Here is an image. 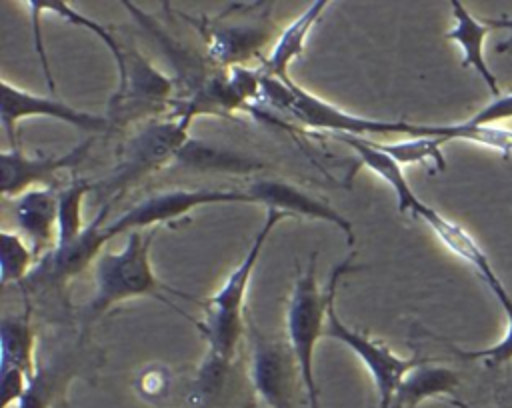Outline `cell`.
I'll list each match as a JSON object with an SVG mask.
<instances>
[{
	"label": "cell",
	"instance_id": "cell-1",
	"mask_svg": "<svg viewBox=\"0 0 512 408\" xmlns=\"http://www.w3.org/2000/svg\"><path fill=\"white\" fill-rule=\"evenodd\" d=\"M158 228L150 230H132L122 250L102 252L94 262V294L80 310L82 324L96 322L104 312L114 304H120L138 296H154L174 308L178 314H184L178 306L172 304L168 296H178L184 300H196L190 294L172 288L156 278L150 264V248L156 238ZM186 316V314H184Z\"/></svg>",
	"mask_w": 512,
	"mask_h": 408
},
{
	"label": "cell",
	"instance_id": "cell-2",
	"mask_svg": "<svg viewBox=\"0 0 512 408\" xmlns=\"http://www.w3.org/2000/svg\"><path fill=\"white\" fill-rule=\"evenodd\" d=\"M274 2L230 4L216 16H190L178 12L198 30L206 46V58L218 68L260 66L266 46L274 44L280 30L272 20Z\"/></svg>",
	"mask_w": 512,
	"mask_h": 408
},
{
	"label": "cell",
	"instance_id": "cell-3",
	"mask_svg": "<svg viewBox=\"0 0 512 408\" xmlns=\"http://www.w3.org/2000/svg\"><path fill=\"white\" fill-rule=\"evenodd\" d=\"M360 266L352 264V256L334 266L328 286L320 290L316 280V254H310L306 268L298 266V276L292 286V294L286 308V334L288 344L296 356L308 408H320L318 384L314 378V346L318 338L324 334L328 308L336 296L338 280Z\"/></svg>",
	"mask_w": 512,
	"mask_h": 408
},
{
	"label": "cell",
	"instance_id": "cell-4",
	"mask_svg": "<svg viewBox=\"0 0 512 408\" xmlns=\"http://www.w3.org/2000/svg\"><path fill=\"white\" fill-rule=\"evenodd\" d=\"M284 218H290V216L286 212L266 208V218L258 228L240 264L230 272L224 284L206 302L200 304L204 308V316L202 320H194V324L208 344V354H212L222 362L230 364L238 352V344L244 334L242 308H244V298H246L252 270L260 258V252L270 232Z\"/></svg>",
	"mask_w": 512,
	"mask_h": 408
},
{
	"label": "cell",
	"instance_id": "cell-5",
	"mask_svg": "<svg viewBox=\"0 0 512 408\" xmlns=\"http://www.w3.org/2000/svg\"><path fill=\"white\" fill-rule=\"evenodd\" d=\"M190 138V122L160 116L148 120L132 136H128L118 152L110 174L96 182V192L114 204L130 186L144 176L174 162L180 148Z\"/></svg>",
	"mask_w": 512,
	"mask_h": 408
},
{
	"label": "cell",
	"instance_id": "cell-6",
	"mask_svg": "<svg viewBox=\"0 0 512 408\" xmlns=\"http://www.w3.org/2000/svg\"><path fill=\"white\" fill-rule=\"evenodd\" d=\"M262 100L280 112L290 114L302 126L326 130L330 134H352L368 138V134H408L416 136V124L384 122L344 112L334 104L306 92L302 86L288 80L268 78L262 74Z\"/></svg>",
	"mask_w": 512,
	"mask_h": 408
},
{
	"label": "cell",
	"instance_id": "cell-7",
	"mask_svg": "<svg viewBox=\"0 0 512 408\" xmlns=\"http://www.w3.org/2000/svg\"><path fill=\"white\" fill-rule=\"evenodd\" d=\"M174 98V78L160 72L134 46H126V76L108 100L106 118L110 128H122L140 118L166 116Z\"/></svg>",
	"mask_w": 512,
	"mask_h": 408
},
{
	"label": "cell",
	"instance_id": "cell-8",
	"mask_svg": "<svg viewBox=\"0 0 512 408\" xmlns=\"http://www.w3.org/2000/svg\"><path fill=\"white\" fill-rule=\"evenodd\" d=\"M110 210L112 204L106 202L96 214V218H92L86 224L78 238H74L70 244L56 246L46 256H42L32 268V272L26 276V280L20 282L22 292L30 296L48 290L62 294L66 284L74 276L86 270L90 262H96V258L102 254L104 244L110 240L106 232Z\"/></svg>",
	"mask_w": 512,
	"mask_h": 408
},
{
	"label": "cell",
	"instance_id": "cell-9",
	"mask_svg": "<svg viewBox=\"0 0 512 408\" xmlns=\"http://www.w3.org/2000/svg\"><path fill=\"white\" fill-rule=\"evenodd\" d=\"M250 382L266 408H296L304 392L300 368L288 342L270 340L248 318Z\"/></svg>",
	"mask_w": 512,
	"mask_h": 408
},
{
	"label": "cell",
	"instance_id": "cell-10",
	"mask_svg": "<svg viewBox=\"0 0 512 408\" xmlns=\"http://www.w3.org/2000/svg\"><path fill=\"white\" fill-rule=\"evenodd\" d=\"M226 202H252L246 190L234 188H194V190H166L142 198L118 218L106 224L108 236H118L132 230H150L172 220H180L184 214L206 204H226Z\"/></svg>",
	"mask_w": 512,
	"mask_h": 408
},
{
	"label": "cell",
	"instance_id": "cell-11",
	"mask_svg": "<svg viewBox=\"0 0 512 408\" xmlns=\"http://www.w3.org/2000/svg\"><path fill=\"white\" fill-rule=\"evenodd\" d=\"M324 336L346 344L362 360L366 370L372 374V380L378 392V408H390L394 392L402 382V378L416 366L430 362V358H420V356L402 358L382 342L372 340L368 334L352 330L336 314V302H332L328 308Z\"/></svg>",
	"mask_w": 512,
	"mask_h": 408
},
{
	"label": "cell",
	"instance_id": "cell-12",
	"mask_svg": "<svg viewBox=\"0 0 512 408\" xmlns=\"http://www.w3.org/2000/svg\"><path fill=\"white\" fill-rule=\"evenodd\" d=\"M54 118L66 122L78 130L86 132H108L110 122L106 116H98L92 112L78 110L62 100H54L48 96L32 94L8 80H2V108H0V122L4 126L8 148L18 146L16 138V124L24 118Z\"/></svg>",
	"mask_w": 512,
	"mask_h": 408
},
{
	"label": "cell",
	"instance_id": "cell-13",
	"mask_svg": "<svg viewBox=\"0 0 512 408\" xmlns=\"http://www.w3.org/2000/svg\"><path fill=\"white\" fill-rule=\"evenodd\" d=\"M92 138L76 144L66 154H26L20 146L4 148L0 152V190L4 198H18L36 186H54L56 174L64 168H74L82 164Z\"/></svg>",
	"mask_w": 512,
	"mask_h": 408
},
{
	"label": "cell",
	"instance_id": "cell-14",
	"mask_svg": "<svg viewBox=\"0 0 512 408\" xmlns=\"http://www.w3.org/2000/svg\"><path fill=\"white\" fill-rule=\"evenodd\" d=\"M246 194L252 198V202L286 212L290 218H312L328 222L344 232L346 242L350 246L354 244L352 222L344 214H340L332 204L308 194L296 184L274 178H260L246 188Z\"/></svg>",
	"mask_w": 512,
	"mask_h": 408
},
{
	"label": "cell",
	"instance_id": "cell-15",
	"mask_svg": "<svg viewBox=\"0 0 512 408\" xmlns=\"http://www.w3.org/2000/svg\"><path fill=\"white\" fill-rule=\"evenodd\" d=\"M14 222L40 260L58 244V190L36 186L14 198Z\"/></svg>",
	"mask_w": 512,
	"mask_h": 408
},
{
	"label": "cell",
	"instance_id": "cell-16",
	"mask_svg": "<svg viewBox=\"0 0 512 408\" xmlns=\"http://www.w3.org/2000/svg\"><path fill=\"white\" fill-rule=\"evenodd\" d=\"M332 136L336 140H340L342 144L350 146L356 152L358 160L364 166H368L374 174H378L394 190L400 214L410 212L412 216H416L420 212L424 202L412 192L408 180L404 178L402 166L390 154H386L382 148H378L372 138H362V136H352V134H332Z\"/></svg>",
	"mask_w": 512,
	"mask_h": 408
},
{
	"label": "cell",
	"instance_id": "cell-17",
	"mask_svg": "<svg viewBox=\"0 0 512 408\" xmlns=\"http://www.w3.org/2000/svg\"><path fill=\"white\" fill-rule=\"evenodd\" d=\"M328 8L326 0L312 2L302 14H298L284 30H280L276 42L272 44L268 56L260 64V70L268 78L288 80V66L292 60L300 58L304 52V44L312 26L320 20L322 12Z\"/></svg>",
	"mask_w": 512,
	"mask_h": 408
},
{
	"label": "cell",
	"instance_id": "cell-18",
	"mask_svg": "<svg viewBox=\"0 0 512 408\" xmlns=\"http://www.w3.org/2000/svg\"><path fill=\"white\" fill-rule=\"evenodd\" d=\"M178 168L194 170V172H224V174H252L266 168L258 158L234 152L230 148H220L208 144L204 140L188 138V142L180 148L174 158Z\"/></svg>",
	"mask_w": 512,
	"mask_h": 408
},
{
	"label": "cell",
	"instance_id": "cell-19",
	"mask_svg": "<svg viewBox=\"0 0 512 408\" xmlns=\"http://www.w3.org/2000/svg\"><path fill=\"white\" fill-rule=\"evenodd\" d=\"M452 14H454V26L446 32L448 40H454L456 44H460L462 48V66L464 68H474L478 72V76L486 82L488 90L492 92V96H500V88H498V80L492 74V70L486 64L484 58V40L490 32V26L486 22L476 20L460 2H452L450 4Z\"/></svg>",
	"mask_w": 512,
	"mask_h": 408
},
{
	"label": "cell",
	"instance_id": "cell-20",
	"mask_svg": "<svg viewBox=\"0 0 512 408\" xmlns=\"http://www.w3.org/2000/svg\"><path fill=\"white\" fill-rule=\"evenodd\" d=\"M34 350L36 336L30 320V306L18 314H6L0 322V370L20 368L32 380L38 370Z\"/></svg>",
	"mask_w": 512,
	"mask_h": 408
},
{
	"label": "cell",
	"instance_id": "cell-21",
	"mask_svg": "<svg viewBox=\"0 0 512 408\" xmlns=\"http://www.w3.org/2000/svg\"><path fill=\"white\" fill-rule=\"evenodd\" d=\"M460 384V376L444 366L430 362L410 370L398 384L390 408H416L422 400L438 394H452Z\"/></svg>",
	"mask_w": 512,
	"mask_h": 408
},
{
	"label": "cell",
	"instance_id": "cell-22",
	"mask_svg": "<svg viewBox=\"0 0 512 408\" xmlns=\"http://www.w3.org/2000/svg\"><path fill=\"white\" fill-rule=\"evenodd\" d=\"M416 218L424 220L432 232L440 238V242L450 250L454 252L458 258H462L466 264H470L480 276L484 282H488L490 278L496 276V272L492 270L490 262H488V256L484 254V250L476 244V240L456 222L448 220L446 216H442L440 212H436L434 208H430L428 204H424L420 208V212L416 214Z\"/></svg>",
	"mask_w": 512,
	"mask_h": 408
},
{
	"label": "cell",
	"instance_id": "cell-23",
	"mask_svg": "<svg viewBox=\"0 0 512 408\" xmlns=\"http://www.w3.org/2000/svg\"><path fill=\"white\" fill-rule=\"evenodd\" d=\"M416 136H436L442 140H470L488 146L504 156L512 154V130L498 126H472L466 120L458 124H418Z\"/></svg>",
	"mask_w": 512,
	"mask_h": 408
},
{
	"label": "cell",
	"instance_id": "cell-24",
	"mask_svg": "<svg viewBox=\"0 0 512 408\" xmlns=\"http://www.w3.org/2000/svg\"><path fill=\"white\" fill-rule=\"evenodd\" d=\"M96 190V182L88 178H74L58 190V244H70L86 228L82 222V198Z\"/></svg>",
	"mask_w": 512,
	"mask_h": 408
},
{
	"label": "cell",
	"instance_id": "cell-25",
	"mask_svg": "<svg viewBox=\"0 0 512 408\" xmlns=\"http://www.w3.org/2000/svg\"><path fill=\"white\" fill-rule=\"evenodd\" d=\"M38 258L34 256L32 246L20 232L2 228L0 232V284L8 286L10 282L20 284L36 266Z\"/></svg>",
	"mask_w": 512,
	"mask_h": 408
},
{
	"label": "cell",
	"instance_id": "cell-26",
	"mask_svg": "<svg viewBox=\"0 0 512 408\" xmlns=\"http://www.w3.org/2000/svg\"><path fill=\"white\" fill-rule=\"evenodd\" d=\"M40 6H42L44 12H54L62 20L94 32L106 44V48L112 52V56L116 60L118 82L124 80V76H126V46L122 42H118V38L112 34V30L108 26H104L102 22L92 20L90 16H84L82 12H78L74 6L66 4V2H40Z\"/></svg>",
	"mask_w": 512,
	"mask_h": 408
},
{
	"label": "cell",
	"instance_id": "cell-27",
	"mask_svg": "<svg viewBox=\"0 0 512 408\" xmlns=\"http://www.w3.org/2000/svg\"><path fill=\"white\" fill-rule=\"evenodd\" d=\"M68 380H70L68 368H60V366L38 368L34 378L28 384L24 398L18 402L16 408H52L56 400L64 398Z\"/></svg>",
	"mask_w": 512,
	"mask_h": 408
},
{
	"label": "cell",
	"instance_id": "cell-28",
	"mask_svg": "<svg viewBox=\"0 0 512 408\" xmlns=\"http://www.w3.org/2000/svg\"><path fill=\"white\" fill-rule=\"evenodd\" d=\"M488 288L494 292V296L498 298V302L502 304V310L506 314V320H508V328H506V334L500 342H496L494 346L490 348H482V350H474V352H464V350H456V354L464 360H484L486 364L490 366H498V364H504V362H510L512 360V298L510 294L506 292V288L502 286V282L498 280V276L490 278L488 282Z\"/></svg>",
	"mask_w": 512,
	"mask_h": 408
},
{
	"label": "cell",
	"instance_id": "cell-29",
	"mask_svg": "<svg viewBox=\"0 0 512 408\" xmlns=\"http://www.w3.org/2000/svg\"><path fill=\"white\" fill-rule=\"evenodd\" d=\"M444 142L446 140L436 138V136H410L408 140H400V142H388V144L376 142V146L382 148L386 154H390L400 166L432 160L442 170L444 168V156H442L440 146Z\"/></svg>",
	"mask_w": 512,
	"mask_h": 408
},
{
	"label": "cell",
	"instance_id": "cell-30",
	"mask_svg": "<svg viewBox=\"0 0 512 408\" xmlns=\"http://www.w3.org/2000/svg\"><path fill=\"white\" fill-rule=\"evenodd\" d=\"M0 408L18 406V402L24 398L30 378L20 368H6L0 370Z\"/></svg>",
	"mask_w": 512,
	"mask_h": 408
},
{
	"label": "cell",
	"instance_id": "cell-31",
	"mask_svg": "<svg viewBox=\"0 0 512 408\" xmlns=\"http://www.w3.org/2000/svg\"><path fill=\"white\" fill-rule=\"evenodd\" d=\"M512 120V92L492 98L484 108H480L466 122L472 126H496V122Z\"/></svg>",
	"mask_w": 512,
	"mask_h": 408
},
{
	"label": "cell",
	"instance_id": "cell-32",
	"mask_svg": "<svg viewBox=\"0 0 512 408\" xmlns=\"http://www.w3.org/2000/svg\"><path fill=\"white\" fill-rule=\"evenodd\" d=\"M24 8L28 10V16H30V24H32V42H34V50H36V54H38V58H40V66H42L46 84H48V88L54 92V90H56V82H54V76H52V70H50V64H48V56H46L44 42H42V32H40L42 6H40V2L32 0V2H24Z\"/></svg>",
	"mask_w": 512,
	"mask_h": 408
},
{
	"label": "cell",
	"instance_id": "cell-33",
	"mask_svg": "<svg viewBox=\"0 0 512 408\" xmlns=\"http://www.w3.org/2000/svg\"><path fill=\"white\" fill-rule=\"evenodd\" d=\"M168 386H170V372L166 370V366H150L142 370L140 376L136 378V388L140 396L150 400L164 396Z\"/></svg>",
	"mask_w": 512,
	"mask_h": 408
},
{
	"label": "cell",
	"instance_id": "cell-34",
	"mask_svg": "<svg viewBox=\"0 0 512 408\" xmlns=\"http://www.w3.org/2000/svg\"><path fill=\"white\" fill-rule=\"evenodd\" d=\"M484 22H486L490 28H504V30H508V32H510L506 40L498 42L496 52H498V54H502V52H512V18H504V16H500V18H486Z\"/></svg>",
	"mask_w": 512,
	"mask_h": 408
}]
</instances>
